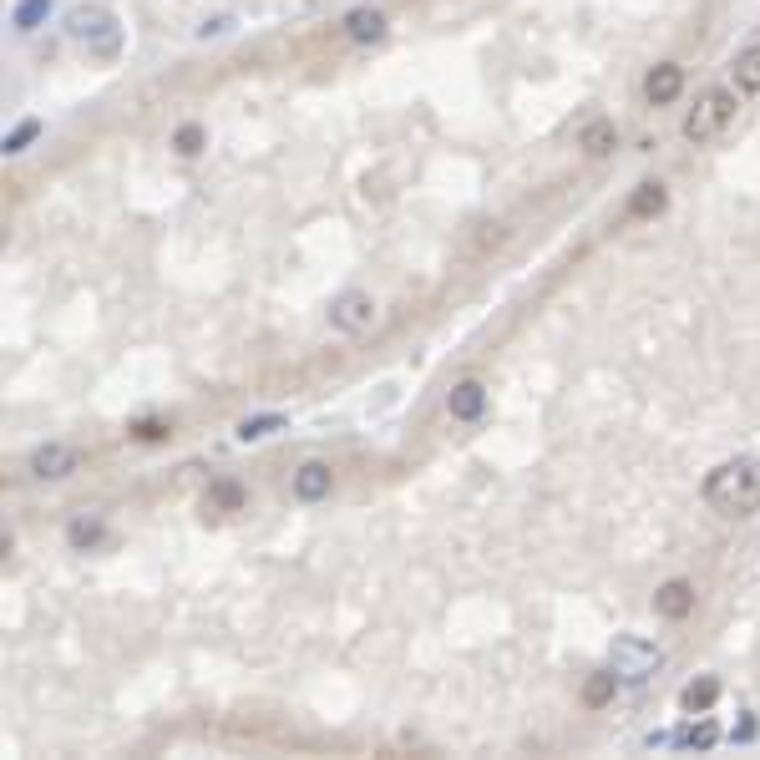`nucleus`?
I'll use <instances>...</instances> for the list:
<instances>
[{
	"mask_svg": "<svg viewBox=\"0 0 760 760\" xmlns=\"http://www.w3.org/2000/svg\"><path fill=\"white\" fill-rule=\"evenodd\" d=\"M644 97H649V107H674L684 97V66L679 61H659L644 76Z\"/></svg>",
	"mask_w": 760,
	"mask_h": 760,
	"instance_id": "nucleus-7",
	"label": "nucleus"
},
{
	"mask_svg": "<svg viewBox=\"0 0 760 760\" xmlns=\"http://www.w3.org/2000/svg\"><path fill=\"white\" fill-rule=\"evenodd\" d=\"M163 436H168L163 421H142V426H137V441H163Z\"/></svg>",
	"mask_w": 760,
	"mask_h": 760,
	"instance_id": "nucleus-24",
	"label": "nucleus"
},
{
	"mask_svg": "<svg viewBox=\"0 0 760 760\" xmlns=\"http://www.w3.org/2000/svg\"><path fill=\"white\" fill-rule=\"evenodd\" d=\"M705 502L720 517H750L760 512V467L755 462H725L705 477Z\"/></svg>",
	"mask_w": 760,
	"mask_h": 760,
	"instance_id": "nucleus-1",
	"label": "nucleus"
},
{
	"mask_svg": "<svg viewBox=\"0 0 760 760\" xmlns=\"http://www.w3.org/2000/svg\"><path fill=\"white\" fill-rule=\"evenodd\" d=\"M66 31H71L76 41H87L97 56H112V51H117V21H112V11H102V6H76V11L66 16Z\"/></svg>",
	"mask_w": 760,
	"mask_h": 760,
	"instance_id": "nucleus-4",
	"label": "nucleus"
},
{
	"mask_svg": "<svg viewBox=\"0 0 760 760\" xmlns=\"http://www.w3.org/2000/svg\"><path fill=\"white\" fill-rule=\"evenodd\" d=\"M578 147H583V158H608V152L619 147V127H614V117H593V122L578 132Z\"/></svg>",
	"mask_w": 760,
	"mask_h": 760,
	"instance_id": "nucleus-11",
	"label": "nucleus"
},
{
	"mask_svg": "<svg viewBox=\"0 0 760 760\" xmlns=\"http://www.w3.org/2000/svg\"><path fill=\"white\" fill-rule=\"evenodd\" d=\"M446 411H451V421H482L487 386H482V380H456L451 396H446Z\"/></svg>",
	"mask_w": 760,
	"mask_h": 760,
	"instance_id": "nucleus-10",
	"label": "nucleus"
},
{
	"mask_svg": "<svg viewBox=\"0 0 760 760\" xmlns=\"http://www.w3.org/2000/svg\"><path fill=\"white\" fill-rule=\"evenodd\" d=\"M71 472H82V451H76V446L46 441V446L31 451V477H36V482H61V477H71Z\"/></svg>",
	"mask_w": 760,
	"mask_h": 760,
	"instance_id": "nucleus-6",
	"label": "nucleus"
},
{
	"mask_svg": "<svg viewBox=\"0 0 760 760\" xmlns=\"http://www.w3.org/2000/svg\"><path fill=\"white\" fill-rule=\"evenodd\" d=\"M654 614L659 619H690L695 614V583L690 578H669V583H659L654 588Z\"/></svg>",
	"mask_w": 760,
	"mask_h": 760,
	"instance_id": "nucleus-8",
	"label": "nucleus"
},
{
	"mask_svg": "<svg viewBox=\"0 0 760 760\" xmlns=\"http://www.w3.org/2000/svg\"><path fill=\"white\" fill-rule=\"evenodd\" d=\"M173 147L183 152V158H198V152H203V127H198V122H188V127H178V137H173Z\"/></svg>",
	"mask_w": 760,
	"mask_h": 760,
	"instance_id": "nucleus-22",
	"label": "nucleus"
},
{
	"mask_svg": "<svg viewBox=\"0 0 760 760\" xmlns=\"http://www.w3.org/2000/svg\"><path fill=\"white\" fill-rule=\"evenodd\" d=\"M735 87H705L700 97H695V107H690V117H684V137H690L695 147L700 142H715L725 127H730V117H735Z\"/></svg>",
	"mask_w": 760,
	"mask_h": 760,
	"instance_id": "nucleus-2",
	"label": "nucleus"
},
{
	"mask_svg": "<svg viewBox=\"0 0 760 760\" xmlns=\"http://www.w3.org/2000/svg\"><path fill=\"white\" fill-rule=\"evenodd\" d=\"M715 700H720V679H715V674H700V679H690V684L679 690V705L690 710V715H710Z\"/></svg>",
	"mask_w": 760,
	"mask_h": 760,
	"instance_id": "nucleus-12",
	"label": "nucleus"
},
{
	"mask_svg": "<svg viewBox=\"0 0 760 760\" xmlns=\"http://www.w3.org/2000/svg\"><path fill=\"white\" fill-rule=\"evenodd\" d=\"M608 664H614L619 679H649L664 669V649L639 639V634H619L614 644H608Z\"/></svg>",
	"mask_w": 760,
	"mask_h": 760,
	"instance_id": "nucleus-3",
	"label": "nucleus"
},
{
	"mask_svg": "<svg viewBox=\"0 0 760 760\" xmlns=\"http://www.w3.org/2000/svg\"><path fill=\"white\" fill-rule=\"evenodd\" d=\"M720 740V730H715V720H700V725H690L679 735V745H690V750H710Z\"/></svg>",
	"mask_w": 760,
	"mask_h": 760,
	"instance_id": "nucleus-21",
	"label": "nucleus"
},
{
	"mask_svg": "<svg viewBox=\"0 0 760 760\" xmlns=\"http://www.w3.org/2000/svg\"><path fill=\"white\" fill-rule=\"evenodd\" d=\"M735 92L760 97V41H755V46H745V51L735 56Z\"/></svg>",
	"mask_w": 760,
	"mask_h": 760,
	"instance_id": "nucleus-14",
	"label": "nucleus"
},
{
	"mask_svg": "<svg viewBox=\"0 0 760 760\" xmlns=\"http://www.w3.org/2000/svg\"><path fill=\"white\" fill-rule=\"evenodd\" d=\"M289 492H294V502H325V497L335 492L330 462H304V467L289 477Z\"/></svg>",
	"mask_w": 760,
	"mask_h": 760,
	"instance_id": "nucleus-9",
	"label": "nucleus"
},
{
	"mask_svg": "<svg viewBox=\"0 0 760 760\" xmlns=\"http://www.w3.org/2000/svg\"><path fill=\"white\" fill-rule=\"evenodd\" d=\"M36 132H41V122H36V117H26V122H16V127L6 132V152H11V158H16V152H26V147L36 142Z\"/></svg>",
	"mask_w": 760,
	"mask_h": 760,
	"instance_id": "nucleus-20",
	"label": "nucleus"
},
{
	"mask_svg": "<svg viewBox=\"0 0 760 760\" xmlns=\"http://www.w3.org/2000/svg\"><path fill=\"white\" fill-rule=\"evenodd\" d=\"M46 16H51V0H21L11 21H16V31H36Z\"/></svg>",
	"mask_w": 760,
	"mask_h": 760,
	"instance_id": "nucleus-18",
	"label": "nucleus"
},
{
	"mask_svg": "<svg viewBox=\"0 0 760 760\" xmlns=\"http://www.w3.org/2000/svg\"><path fill=\"white\" fill-rule=\"evenodd\" d=\"M614 690H619V674H614V664H608V669L588 674V684H583V705H588V710H598V705L614 700Z\"/></svg>",
	"mask_w": 760,
	"mask_h": 760,
	"instance_id": "nucleus-15",
	"label": "nucleus"
},
{
	"mask_svg": "<svg viewBox=\"0 0 760 760\" xmlns=\"http://www.w3.org/2000/svg\"><path fill=\"white\" fill-rule=\"evenodd\" d=\"M330 325H335L340 335H365V330L375 325V299H370L365 289L335 294V299H330Z\"/></svg>",
	"mask_w": 760,
	"mask_h": 760,
	"instance_id": "nucleus-5",
	"label": "nucleus"
},
{
	"mask_svg": "<svg viewBox=\"0 0 760 760\" xmlns=\"http://www.w3.org/2000/svg\"><path fill=\"white\" fill-rule=\"evenodd\" d=\"M66 538H71V548H97V543H102V522L76 517V522L66 527Z\"/></svg>",
	"mask_w": 760,
	"mask_h": 760,
	"instance_id": "nucleus-19",
	"label": "nucleus"
},
{
	"mask_svg": "<svg viewBox=\"0 0 760 760\" xmlns=\"http://www.w3.org/2000/svg\"><path fill=\"white\" fill-rule=\"evenodd\" d=\"M345 31H350V41H380V36H386V16H380V11H350Z\"/></svg>",
	"mask_w": 760,
	"mask_h": 760,
	"instance_id": "nucleus-16",
	"label": "nucleus"
},
{
	"mask_svg": "<svg viewBox=\"0 0 760 760\" xmlns=\"http://www.w3.org/2000/svg\"><path fill=\"white\" fill-rule=\"evenodd\" d=\"M274 426H279V416H259V421H244L239 436H244V441H259V436H269Z\"/></svg>",
	"mask_w": 760,
	"mask_h": 760,
	"instance_id": "nucleus-23",
	"label": "nucleus"
},
{
	"mask_svg": "<svg viewBox=\"0 0 760 760\" xmlns=\"http://www.w3.org/2000/svg\"><path fill=\"white\" fill-rule=\"evenodd\" d=\"M669 208V188L664 183H639L629 198V218H659Z\"/></svg>",
	"mask_w": 760,
	"mask_h": 760,
	"instance_id": "nucleus-13",
	"label": "nucleus"
},
{
	"mask_svg": "<svg viewBox=\"0 0 760 760\" xmlns=\"http://www.w3.org/2000/svg\"><path fill=\"white\" fill-rule=\"evenodd\" d=\"M249 497H244V487L239 482H213L208 487V512H239Z\"/></svg>",
	"mask_w": 760,
	"mask_h": 760,
	"instance_id": "nucleus-17",
	"label": "nucleus"
}]
</instances>
